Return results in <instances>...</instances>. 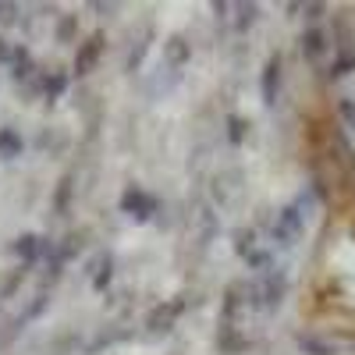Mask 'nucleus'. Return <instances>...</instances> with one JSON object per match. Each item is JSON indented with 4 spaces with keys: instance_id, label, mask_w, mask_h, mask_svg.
I'll list each match as a JSON object with an SVG mask.
<instances>
[{
    "instance_id": "nucleus-1",
    "label": "nucleus",
    "mask_w": 355,
    "mask_h": 355,
    "mask_svg": "<svg viewBox=\"0 0 355 355\" xmlns=\"http://www.w3.org/2000/svg\"><path fill=\"white\" fill-rule=\"evenodd\" d=\"M117 210H121L128 220H135V224H153L160 217V210H164V202L153 192H146L142 185H128L121 192V199H117Z\"/></svg>"
},
{
    "instance_id": "nucleus-2",
    "label": "nucleus",
    "mask_w": 355,
    "mask_h": 355,
    "mask_svg": "<svg viewBox=\"0 0 355 355\" xmlns=\"http://www.w3.org/2000/svg\"><path fill=\"white\" fill-rule=\"evenodd\" d=\"M302 234H306V217H302V210H299L295 202L281 206V210L274 214V220H270V242H274L277 249H295Z\"/></svg>"
},
{
    "instance_id": "nucleus-3",
    "label": "nucleus",
    "mask_w": 355,
    "mask_h": 355,
    "mask_svg": "<svg viewBox=\"0 0 355 355\" xmlns=\"http://www.w3.org/2000/svg\"><path fill=\"white\" fill-rule=\"evenodd\" d=\"M103 53H107V33H103V28H96V33H89V36H82L78 46H75V57H71V75H75L78 82L89 78V75L100 68Z\"/></svg>"
},
{
    "instance_id": "nucleus-4",
    "label": "nucleus",
    "mask_w": 355,
    "mask_h": 355,
    "mask_svg": "<svg viewBox=\"0 0 355 355\" xmlns=\"http://www.w3.org/2000/svg\"><path fill=\"white\" fill-rule=\"evenodd\" d=\"M252 281H256V291H259V306H263V313H277V309L284 306V299H288V288H291L288 270L274 263L270 270L259 274V277H252Z\"/></svg>"
},
{
    "instance_id": "nucleus-5",
    "label": "nucleus",
    "mask_w": 355,
    "mask_h": 355,
    "mask_svg": "<svg viewBox=\"0 0 355 355\" xmlns=\"http://www.w3.org/2000/svg\"><path fill=\"white\" fill-rule=\"evenodd\" d=\"M189 220H192V227H196V249L199 252H206L217 239H220V214H217V206L210 202V199H199L196 206H189Z\"/></svg>"
},
{
    "instance_id": "nucleus-6",
    "label": "nucleus",
    "mask_w": 355,
    "mask_h": 355,
    "mask_svg": "<svg viewBox=\"0 0 355 355\" xmlns=\"http://www.w3.org/2000/svg\"><path fill=\"white\" fill-rule=\"evenodd\" d=\"M281 93H284V53L274 50V53L263 61V71H259V96H263V107L274 110V107L281 103Z\"/></svg>"
},
{
    "instance_id": "nucleus-7",
    "label": "nucleus",
    "mask_w": 355,
    "mask_h": 355,
    "mask_svg": "<svg viewBox=\"0 0 355 355\" xmlns=\"http://www.w3.org/2000/svg\"><path fill=\"white\" fill-rule=\"evenodd\" d=\"M189 306H192V302H189V295H178V299H164V302H157L150 313H146V331H150V334H171V331L178 327V320L185 316Z\"/></svg>"
},
{
    "instance_id": "nucleus-8",
    "label": "nucleus",
    "mask_w": 355,
    "mask_h": 355,
    "mask_svg": "<svg viewBox=\"0 0 355 355\" xmlns=\"http://www.w3.org/2000/svg\"><path fill=\"white\" fill-rule=\"evenodd\" d=\"M78 178H82L78 167H68V171L53 182V192H50V214H53L57 220L71 217L75 199H78Z\"/></svg>"
},
{
    "instance_id": "nucleus-9",
    "label": "nucleus",
    "mask_w": 355,
    "mask_h": 355,
    "mask_svg": "<svg viewBox=\"0 0 355 355\" xmlns=\"http://www.w3.org/2000/svg\"><path fill=\"white\" fill-rule=\"evenodd\" d=\"M334 46H331V33L323 25H306L302 36H299V53L306 64H320L323 57H327Z\"/></svg>"
},
{
    "instance_id": "nucleus-10",
    "label": "nucleus",
    "mask_w": 355,
    "mask_h": 355,
    "mask_svg": "<svg viewBox=\"0 0 355 355\" xmlns=\"http://www.w3.org/2000/svg\"><path fill=\"white\" fill-rule=\"evenodd\" d=\"M239 189H242V167H220L210 178V202L224 210V206H231V196Z\"/></svg>"
},
{
    "instance_id": "nucleus-11",
    "label": "nucleus",
    "mask_w": 355,
    "mask_h": 355,
    "mask_svg": "<svg viewBox=\"0 0 355 355\" xmlns=\"http://www.w3.org/2000/svg\"><path fill=\"white\" fill-rule=\"evenodd\" d=\"M40 75H43V71H40V64H36V57L28 53V46H25V43H15V53H11V78H15V85H18V89H21V85H33Z\"/></svg>"
},
{
    "instance_id": "nucleus-12",
    "label": "nucleus",
    "mask_w": 355,
    "mask_h": 355,
    "mask_svg": "<svg viewBox=\"0 0 355 355\" xmlns=\"http://www.w3.org/2000/svg\"><path fill=\"white\" fill-rule=\"evenodd\" d=\"M245 313V291L242 281H231L220 295V327H239V316Z\"/></svg>"
},
{
    "instance_id": "nucleus-13",
    "label": "nucleus",
    "mask_w": 355,
    "mask_h": 355,
    "mask_svg": "<svg viewBox=\"0 0 355 355\" xmlns=\"http://www.w3.org/2000/svg\"><path fill=\"white\" fill-rule=\"evenodd\" d=\"M89 242H93V231H89V227H71V231L64 234V239L53 245V256L68 266L71 259H78V256L89 249Z\"/></svg>"
},
{
    "instance_id": "nucleus-14",
    "label": "nucleus",
    "mask_w": 355,
    "mask_h": 355,
    "mask_svg": "<svg viewBox=\"0 0 355 355\" xmlns=\"http://www.w3.org/2000/svg\"><path fill=\"white\" fill-rule=\"evenodd\" d=\"M192 61V43H189V36H182V33H171L167 40H164V68H171V71H182L185 64Z\"/></svg>"
},
{
    "instance_id": "nucleus-15",
    "label": "nucleus",
    "mask_w": 355,
    "mask_h": 355,
    "mask_svg": "<svg viewBox=\"0 0 355 355\" xmlns=\"http://www.w3.org/2000/svg\"><path fill=\"white\" fill-rule=\"evenodd\" d=\"M68 89H71V71H64V68L43 71V103H46V110H50L57 100H64Z\"/></svg>"
},
{
    "instance_id": "nucleus-16",
    "label": "nucleus",
    "mask_w": 355,
    "mask_h": 355,
    "mask_svg": "<svg viewBox=\"0 0 355 355\" xmlns=\"http://www.w3.org/2000/svg\"><path fill=\"white\" fill-rule=\"evenodd\" d=\"M295 348H299L302 355H341V345L320 338L316 331H299L295 334Z\"/></svg>"
},
{
    "instance_id": "nucleus-17",
    "label": "nucleus",
    "mask_w": 355,
    "mask_h": 355,
    "mask_svg": "<svg viewBox=\"0 0 355 355\" xmlns=\"http://www.w3.org/2000/svg\"><path fill=\"white\" fill-rule=\"evenodd\" d=\"M327 33H331V46L338 53H355V28H352L348 15H334Z\"/></svg>"
},
{
    "instance_id": "nucleus-18",
    "label": "nucleus",
    "mask_w": 355,
    "mask_h": 355,
    "mask_svg": "<svg viewBox=\"0 0 355 355\" xmlns=\"http://www.w3.org/2000/svg\"><path fill=\"white\" fill-rule=\"evenodd\" d=\"M214 345H217V352H220V355H245V352L252 348V338H249V334H242L239 327H220Z\"/></svg>"
},
{
    "instance_id": "nucleus-19",
    "label": "nucleus",
    "mask_w": 355,
    "mask_h": 355,
    "mask_svg": "<svg viewBox=\"0 0 355 355\" xmlns=\"http://www.w3.org/2000/svg\"><path fill=\"white\" fill-rule=\"evenodd\" d=\"M78 40H82L78 15H75V11L57 15V21H53V43H61V46H78Z\"/></svg>"
},
{
    "instance_id": "nucleus-20",
    "label": "nucleus",
    "mask_w": 355,
    "mask_h": 355,
    "mask_svg": "<svg viewBox=\"0 0 355 355\" xmlns=\"http://www.w3.org/2000/svg\"><path fill=\"white\" fill-rule=\"evenodd\" d=\"M259 21V4L256 0H242V4H234V15H231V33L234 36H249Z\"/></svg>"
},
{
    "instance_id": "nucleus-21",
    "label": "nucleus",
    "mask_w": 355,
    "mask_h": 355,
    "mask_svg": "<svg viewBox=\"0 0 355 355\" xmlns=\"http://www.w3.org/2000/svg\"><path fill=\"white\" fill-rule=\"evenodd\" d=\"M153 40H157L153 25H146V33H142V36H139V40L132 43V50H128V57H125V71H128V75L142 71V64H146V53H150Z\"/></svg>"
},
{
    "instance_id": "nucleus-22",
    "label": "nucleus",
    "mask_w": 355,
    "mask_h": 355,
    "mask_svg": "<svg viewBox=\"0 0 355 355\" xmlns=\"http://www.w3.org/2000/svg\"><path fill=\"white\" fill-rule=\"evenodd\" d=\"M132 338V331L128 327H103V331H96V338L85 345V355H100L103 348H114V345H121V341H128Z\"/></svg>"
},
{
    "instance_id": "nucleus-23",
    "label": "nucleus",
    "mask_w": 355,
    "mask_h": 355,
    "mask_svg": "<svg viewBox=\"0 0 355 355\" xmlns=\"http://www.w3.org/2000/svg\"><path fill=\"white\" fill-rule=\"evenodd\" d=\"M28 270H33V266H11V270L4 274V277H0V302H11L15 299V295L21 291V284L28 281Z\"/></svg>"
},
{
    "instance_id": "nucleus-24",
    "label": "nucleus",
    "mask_w": 355,
    "mask_h": 355,
    "mask_svg": "<svg viewBox=\"0 0 355 355\" xmlns=\"http://www.w3.org/2000/svg\"><path fill=\"white\" fill-rule=\"evenodd\" d=\"M25 153V139L15 125H4L0 128V160H18Z\"/></svg>"
},
{
    "instance_id": "nucleus-25",
    "label": "nucleus",
    "mask_w": 355,
    "mask_h": 355,
    "mask_svg": "<svg viewBox=\"0 0 355 355\" xmlns=\"http://www.w3.org/2000/svg\"><path fill=\"white\" fill-rule=\"evenodd\" d=\"M89 284H93V291H100V295L110 291V284H114V256L110 252H100V263H96L93 277H89Z\"/></svg>"
},
{
    "instance_id": "nucleus-26",
    "label": "nucleus",
    "mask_w": 355,
    "mask_h": 355,
    "mask_svg": "<svg viewBox=\"0 0 355 355\" xmlns=\"http://www.w3.org/2000/svg\"><path fill=\"white\" fill-rule=\"evenodd\" d=\"M78 352H85V341H82L78 331L57 334V338L50 341V348H46V355H78Z\"/></svg>"
},
{
    "instance_id": "nucleus-27",
    "label": "nucleus",
    "mask_w": 355,
    "mask_h": 355,
    "mask_svg": "<svg viewBox=\"0 0 355 355\" xmlns=\"http://www.w3.org/2000/svg\"><path fill=\"white\" fill-rule=\"evenodd\" d=\"M348 75H355V53H338L334 61L323 68V82H341Z\"/></svg>"
},
{
    "instance_id": "nucleus-28",
    "label": "nucleus",
    "mask_w": 355,
    "mask_h": 355,
    "mask_svg": "<svg viewBox=\"0 0 355 355\" xmlns=\"http://www.w3.org/2000/svg\"><path fill=\"white\" fill-rule=\"evenodd\" d=\"M249 128H252V125L245 121L242 114H227V117H224V139H227L231 146H242V142L249 139Z\"/></svg>"
},
{
    "instance_id": "nucleus-29",
    "label": "nucleus",
    "mask_w": 355,
    "mask_h": 355,
    "mask_svg": "<svg viewBox=\"0 0 355 355\" xmlns=\"http://www.w3.org/2000/svg\"><path fill=\"white\" fill-rule=\"evenodd\" d=\"M50 302H53V291H36L33 299L25 302V309H21V320L25 323H33V320H40L46 309H50Z\"/></svg>"
},
{
    "instance_id": "nucleus-30",
    "label": "nucleus",
    "mask_w": 355,
    "mask_h": 355,
    "mask_svg": "<svg viewBox=\"0 0 355 355\" xmlns=\"http://www.w3.org/2000/svg\"><path fill=\"white\" fill-rule=\"evenodd\" d=\"M28 327V323L21 320V313L18 316H11V320H4V323H0V352H8L18 338H21V331Z\"/></svg>"
},
{
    "instance_id": "nucleus-31",
    "label": "nucleus",
    "mask_w": 355,
    "mask_h": 355,
    "mask_svg": "<svg viewBox=\"0 0 355 355\" xmlns=\"http://www.w3.org/2000/svg\"><path fill=\"white\" fill-rule=\"evenodd\" d=\"M334 121L345 132H355V96H338L334 100Z\"/></svg>"
},
{
    "instance_id": "nucleus-32",
    "label": "nucleus",
    "mask_w": 355,
    "mask_h": 355,
    "mask_svg": "<svg viewBox=\"0 0 355 355\" xmlns=\"http://www.w3.org/2000/svg\"><path fill=\"white\" fill-rule=\"evenodd\" d=\"M231 242H234V252L245 259V256L256 249V227H234V231H231Z\"/></svg>"
},
{
    "instance_id": "nucleus-33",
    "label": "nucleus",
    "mask_w": 355,
    "mask_h": 355,
    "mask_svg": "<svg viewBox=\"0 0 355 355\" xmlns=\"http://www.w3.org/2000/svg\"><path fill=\"white\" fill-rule=\"evenodd\" d=\"M270 266H274V256L270 252H266V249H252L249 256H245V270H252V277H259V274H266V270H270Z\"/></svg>"
},
{
    "instance_id": "nucleus-34",
    "label": "nucleus",
    "mask_w": 355,
    "mask_h": 355,
    "mask_svg": "<svg viewBox=\"0 0 355 355\" xmlns=\"http://www.w3.org/2000/svg\"><path fill=\"white\" fill-rule=\"evenodd\" d=\"M327 4L323 0H313V4H302V18H306V25H320L323 18H327Z\"/></svg>"
},
{
    "instance_id": "nucleus-35",
    "label": "nucleus",
    "mask_w": 355,
    "mask_h": 355,
    "mask_svg": "<svg viewBox=\"0 0 355 355\" xmlns=\"http://www.w3.org/2000/svg\"><path fill=\"white\" fill-rule=\"evenodd\" d=\"M18 21H21V8L18 4H8V0H0V28L18 25Z\"/></svg>"
},
{
    "instance_id": "nucleus-36",
    "label": "nucleus",
    "mask_w": 355,
    "mask_h": 355,
    "mask_svg": "<svg viewBox=\"0 0 355 355\" xmlns=\"http://www.w3.org/2000/svg\"><path fill=\"white\" fill-rule=\"evenodd\" d=\"M89 11H96L100 18H114L117 11H121V4H103V0H93V4H89Z\"/></svg>"
},
{
    "instance_id": "nucleus-37",
    "label": "nucleus",
    "mask_w": 355,
    "mask_h": 355,
    "mask_svg": "<svg viewBox=\"0 0 355 355\" xmlns=\"http://www.w3.org/2000/svg\"><path fill=\"white\" fill-rule=\"evenodd\" d=\"M11 53H15V43H8L4 36H0V64L11 68Z\"/></svg>"
},
{
    "instance_id": "nucleus-38",
    "label": "nucleus",
    "mask_w": 355,
    "mask_h": 355,
    "mask_svg": "<svg viewBox=\"0 0 355 355\" xmlns=\"http://www.w3.org/2000/svg\"><path fill=\"white\" fill-rule=\"evenodd\" d=\"M231 11H234V4H227V0H214V15L217 18H231Z\"/></svg>"
},
{
    "instance_id": "nucleus-39",
    "label": "nucleus",
    "mask_w": 355,
    "mask_h": 355,
    "mask_svg": "<svg viewBox=\"0 0 355 355\" xmlns=\"http://www.w3.org/2000/svg\"><path fill=\"white\" fill-rule=\"evenodd\" d=\"M284 11H288V18H295V15H302V4H284Z\"/></svg>"
},
{
    "instance_id": "nucleus-40",
    "label": "nucleus",
    "mask_w": 355,
    "mask_h": 355,
    "mask_svg": "<svg viewBox=\"0 0 355 355\" xmlns=\"http://www.w3.org/2000/svg\"><path fill=\"white\" fill-rule=\"evenodd\" d=\"M0 323H4V316H0Z\"/></svg>"
}]
</instances>
